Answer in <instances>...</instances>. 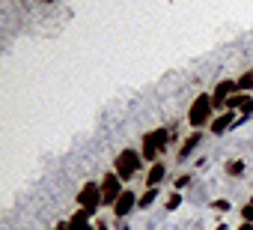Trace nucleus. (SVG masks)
<instances>
[{"label": "nucleus", "instance_id": "nucleus-7", "mask_svg": "<svg viewBox=\"0 0 253 230\" xmlns=\"http://www.w3.org/2000/svg\"><path fill=\"white\" fill-rule=\"evenodd\" d=\"M200 141H203V132H200V129H191V135H188V138L179 144V153H176V159H179V162H185V159H188V156H191V153L200 147Z\"/></svg>", "mask_w": 253, "mask_h": 230}, {"label": "nucleus", "instance_id": "nucleus-10", "mask_svg": "<svg viewBox=\"0 0 253 230\" xmlns=\"http://www.w3.org/2000/svg\"><path fill=\"white\" fill-rule=\"evenodd\" d=\"M167 176V165L164 162H155L152 168H149V173H146V188H158V182Z\"/></svg>", "mask_w": 253, "mask_h": 230}, {"label": "nucleus", "instance_id": "nucleus-5", "mask_svg": "<svg viewBox=\"0 0 253 230\" xmlns=\"http://www.w3.org/2000/svg\"><path fill=\"white\" fill-rule=\"evenodd\" d=\"M119 182H122V179L116 176V171H110V173L101 176V203H104V206H113V203L119 200V194L125 191Z\"/></svg>", "mask_w": 253, "mask_h": 230}, {"label": "nucleus", "instance_id": "nucleus-8", "mask_svg": "<svg viewBox=\"0 0 253 230\" xmlns=\"http://www.w3.org/2000/svg\"><path fill=\"white\" fill-rule=\"evenodd\" d=\"M226 111H235V114H253V96H250V93H235V96L226 102Z\"/></svg>", "mask_w": 253, "mask_h": 230}, {"label": "nucleus", "instance_id": "nucleus-12", "mask_svg": "<svg viewBox=\"0 0 253 230\" xmlns=\"http://www.w3.org/2000/svg\"><path fill=\"white\" fill-rule=\"evenodd\" d=\"M155 200H158V188H146V191L137 197V206H140V209H149Z\"/></svg>", "mask_w": 253, "mask_h": 230}, {"label": "nucleus", "instance_id": "nucleus-3", "mask_svg": "<svg viewBox=\"0 0 253 230\" xmlns=\"http://www.w3.org/2000/svg\"><path fill=\"white\" fill-rule=\"evenodd\" d=\"M140 168H143V156H140L137 150H122V153H116V159H113V171H116V176H119L122 182L134 179V176L140 173Z\"/></svg>", "mask_w": 253, "mask_h": 230}, {"label": "nucleus", "instance_id": "nucleus-16", "mask_svg": "<svg viewBox=\"0 0 253 230\" xmlns=\"http://www.w3.org/2000/svg\"><path fill=\"white\" fill-rule=\"evenodd\" d=\"M191 179H194L191 173H179V176H176V191H182V188H188V185H191Z\"/></svg>", "mask_w": 253, "mask_h": 230}, {"label": "nucleus", "instance_id": "nucleus-15", "mask_svg": "<svg viewBox=\"0 0 253 230\" xmlns=\"http://www.w3.org/2000/svg\"><path fill=\"white\" fill-rule=\"evenodd\" d=\"M164 203H167V209L173 212V209H179V206H182V194H179V191H173V194H170Z\"/></svg>", "mask_w": 253, "mask_h": 230}, {"label": "nucleus", "instance_id": "nucleus-14", "mask_svg": "<svg viewBox=\"0 0 253 230\" xmlns=\"http://www.w3.org/2000/svg\"><path fill=\"white\" fill-rule=\"evenodd\" d=\"M223 171H226V176H241V173H244V162H241V159H229V162L223 165Z\"/></svg>", "mask_w": 253, "mask_h": 230}, {"label": "nucleus", "instance_id": "nucleus-18", "mask_svg": "<svg viewBox=\"0 0 253 230\" xmlns=\"http://www.w3.org/2000/svg\"><path fill=\"white\" fill-rule=\"evenodd\" d=\"M214 206H217L220 212H229V200H214Z\"/></svg>", "mask_w": 253, "mask_h": 230}, {"label": "nucleus", "instance_id": "nucleus-17", "mask_svg": "<svg viewBox=\"0 0 253 230\" xmlns=\"http://www.w3.org/2000/svg\"><path fill=\"white\" fill-rule=\"evenodd\" d=\"M241 218L253 224V203H247V206H241Z\"/></svg>", "mask_w": 253, "mask_h": 230}, {"label": "nucleus", "instance_id": "nucleus-4", "mask_svg": "<svg viewBox=\"0 0 253 230\" xmlns=\"http://www.w3.org/2000/svg\"><path fill=\"white\" fill-rule=\"evenodd\" d=\"M75 200H78V209H84V212L92 218V215L104 206V203H101V182H95V179L84 182V185L78 188V197H75Z\"/></svg>", "mask_w": 253, "mask_h": 230}, {"label": "nucleus", "instance_id": "nucleus-9", "mask_svg": "<svg viewBox=\"0 0 253 230\" xmlns=\"http://www.w3.org/2000/svg\"><path fill=\"white\" fill-rule=\"evenodd\" d=\"M232 123H235V111H220L217 117L211 120V132L214 135H223L226 129H232Z\"/></svg>", "mask_w": 253, "mask_h": 230}, {"label": "nucleus", "instance_id": "nucleus-21", "mask_svg": "<svg viewBox=\"0 0 253 230\" xmlns=\"http://www.w3.org/2000/svg\"><path fill=\"white\" fill-rule=\"evenodd\" d=\"M92 230H107V224H95V227H92Z\"/></svg>", "mask_w": 253, "mask_h": 230}, {"label": "nucleus", "instance_id": "nucleus-23", "mask_svg": "<svg viewBox=\"0 0 253 230\" xmlns=\"http://www.w3.org/2000/svg\"><path fill=\"white\" fill-rule=\"evenodd\" d=\"M250 203H253V197H250Z\"/></svg>", "mask_w": 253, "mask_h": 230}, {"label": "nucleus", "instance_id": "nucleus-6", "mask_svg": "<svg viewBox=\"0 0 253 230\" xmlns=\"http://www.w3.org/2000/svg\"><path fill=\"white\" fill-rule=\"evenodd\" d=\"M134 206H137V194H134V191H122V194H119V200L113 203V215H116V221H119V218H125Z\"/></svg>", "mask_w": 253, "mask_h": 230}, {"label": "nucleus", "instance_id": "nucleus-13", "mask_svg": "<svg viewBox=\"0 0 253 230\" xmlns=\"http://www.w3.org/2000/svg\"><path fill=\"white\" fill-rule=\"evenodd\" d=\"M238 93H253V69L238 75Z\"/></svg>", "mask_w": 253, "mask_h": 230}, {"label": "nucleus", "instance_id": "nucleus-22", "mask_svg": "<svg viewBox=\"0 0 253 230\" xmlns=\"http://www.w3.org/2000/svg\"><path fill=\"white\" fill-rule=\"evenodd\" d=\"M42 3H54V0H42Z\"/></svg>", "mask_w": 253, "mask_h": 230}, {"label": "nucleus", "instance_id": "nucleus-1", "mask_svg": "<svg viewBox=\"0 0 253 230\" xmlns=\"http://www.w3.org/2000/svg\"><path fill=\"white\" fill-rule=\"evenodd\" d=\"M170 141H173V129H170V126L143 135V141H140V156H143V162H152V165H155L158 156L167 153V144H170Z\"/></svg>", "mask_w": 253, "mask_h": 230}, {"label": "nucleus", "instance_id": "nucleus-20", "mask_svg": "<svg viewBox=\"0 0 253 230\" xmlns=\"http://www.w3.org/2000/svg\"><path fill=\"white\" fill-rule=\"evenodd\" d=\"M54 230H69V221H60V224H57Z\"/></svg>", "mask_w": 253, "mask_h": 230}, {"label": "nucleus", "instance_id": "nucleus-19", "mask_svg": "<svg viewBox=\"0 0 253 230\" xmlns=\"http://www.w3.org/2000/svg\"><path fill=\"white\" fill-rule=\"evenodd\" d=\"M235 230H253V224H250V221H244V224H238Z\"/></svg>", "mask_w": 253, "mask_h": 230}, {"label": "nucleus", "instance_id": "nucleus-2", "mask_svg": "<svg viewBox=\"0 0 253 230\" xmlns=\"http://www.w3.org/2000/svg\"><path fill=\"white\" fill-rule=\"evenodd\" d=\"M211 120H214L211 93H200L188 108V126L191 129H206V126H211Z\"/></svg>", "mask_w": 253, "mask_h": 230}, {"label": "nucleus", "instance_id": "nucleus-11", "mask_svg": "<svg viewBox=\"0 0 253 230\" xmlns=\"http://www.w3.org/2000/svg\"><path fill=\"white\" fill-rule=\"evenodd\" d=\"M69 230H92V224H89V215H86L84 209H78V212L69 218Z\"/></svg>", "mask_w": 253, "mask_h": 230}]
</instances>
